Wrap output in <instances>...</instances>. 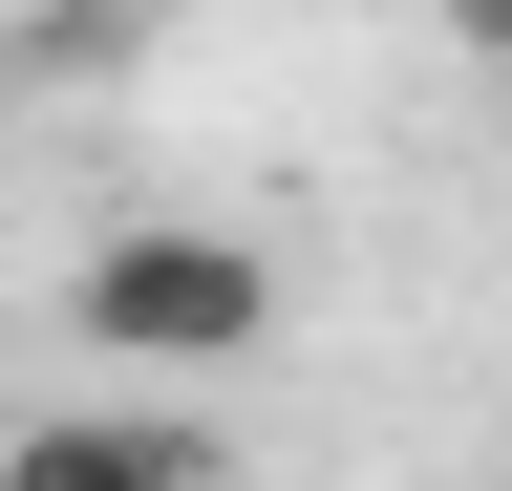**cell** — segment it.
I'll return each mask as SVG.
<instances>
[{"instance_id": "obj_2", "label": "cell", "mask_w": 512, "mask_h": 491, "mask_svg": "<svg viewBox=\"0 0 512 491\" xmlns=\"http://www.w3.org/2000/svg\"><path fill=\"white\" fill-rule=\"evenodd\" d=\"M0 491H235V449L192 406H43L0 427Z\"/></svg>"}, {"instance_id": "obj_1", "label": "cell", "mask_w": 512, "mask_h": 491, "mask_svg": "<svg viewBox=\"0 0 512 491\" xmlns=\"http://www.w3.org/2000/svg\"><path fill=\"white\" fill-rule=\"evenodd\" d=\"M64 342L86 363H150V385H214V363L278 342V257L214 214H107L86 257H64Z\"/></svg>"}, {"instance_id": "obj_3", "label": "cell", "mask_w": 512, "mask_h": 491, "mask_svg": "<svg viewBox=\"0 0 512 491\" xmlns=\"http://www.w3.org/2000/svg\"><path fill=\"white\" fill-rule=\"evenodd\" d=\"M427 22H448V65H491V86H512V0H427Z\"/></svg>"}]
</instances>
